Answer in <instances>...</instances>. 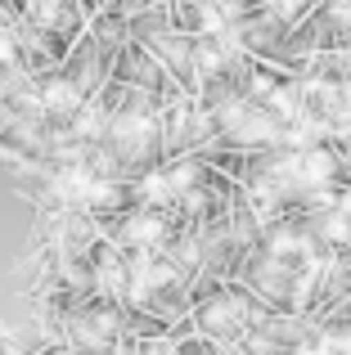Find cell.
I'll use <instances>...</instances> for the list:
<instances>
[{"mask_svg": "<svg viewBox=\"0 0 351 355\" xmlns=\"http://www.w3.org/2000/svg\"><path fill=\"white\" fill-rule=\"evenodd\" d=\"M0 63H14V36L0 27Z\"/></svg>", "mask_w": 351, "mask_h": 355, "instance_id": "277c9868", "label": "cell"}, {"mask_svg": "<svg viewBox=\"0 0 351 355\" xmlns=\"http://www.w3.org/2000/svg\"><path fill=\"white\" fill-rule=\"evenodd\" d=\"M162 234H167V225H162L158 216H131L122 230L126 243H140V248H153V243H162Z\"/></svg>", "mask_w": 351, "mask_h": 355, "instance_id": "7a4b0ae2", "label": "cell"}, {"mask_svg": "<svg viewBox=\"0 0 351 355\" xmlns=\"http://www.w3.org/2000/svg\"><path fill=\"white\" fill-rule=\"evenodd\" d=\"M41 108H50V113H77L81 90L72 86V81H50V86L41 90Z\"/></svg>", "mask_w": 351, "mask_h": 355, "instance_id": "6da1fadb", "label": "cell"}, {"mask_svg": "<svg viewBox=\"0 0 351 355\" xmlns=\"http://www.w3.org/2000/svg\"><path fill=\"white\" fill-rule=\"evenodd\" d=\"M104 113H99V108H81V113H77V135H86V139H95L99 135V130H104Z\"/></svg>", "mask_w": 351, "mask_h": 355, "instance_id": "3957f363", "label": "cell"}]
</instances>
